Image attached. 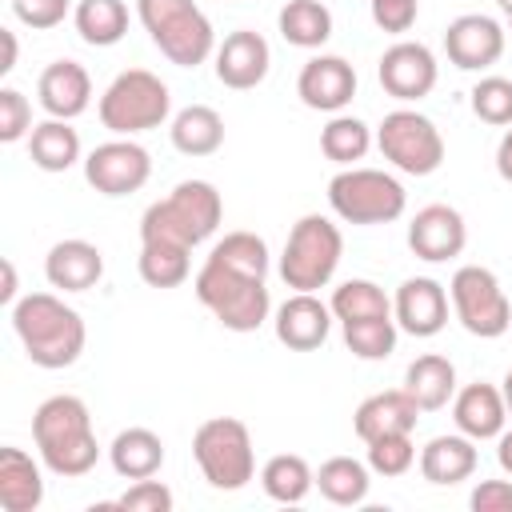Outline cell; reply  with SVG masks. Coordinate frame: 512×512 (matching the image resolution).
Returning <instances> with one entry per match:
<instances>
[{"label": "cell", "mask_w": 512, "mask_h": 512, "mask_svg": "<svg viewBox=\"0 0 512 512\" xmlns=\"http://www.w3.org/2000/svg\"><path fill=\"white\" fill-rule=\"evenodd\" d=\"M32 440H36V452H40L44 468L64 476V480L88 476L100 460V444H96V432H92V412L80 396H68V392L48 396L32 412Z\"/></svg>", "instance_id": "obj_1"}, {"label": "cell", "mask_w": 512, "mask_h": 512, "mask_svg": "<svg viewBox=\"0 0 512 512\" xmlns=\"http://www.w3.org/2000/svg\"><path fill=\"white\" fill-rule=\"evenodd\" d=\"M12 328L24 344V356L36 368H68L80 360L88 344V328L76 308H68L52 292H28L12 304Z\"/></svg>", "instance_id": "obj_2"}, {"label": "cell", "mask_w": 512, "mask_h": 512, "mask_svg": "<svg viewBox=\"0 0 512 512\" xmlns=\"http://www.w3.org/2000/svg\"><path fill=\"white\" fill-rule=\"evenodd\" d=\"M224 220V200L208 180H180L164 200L140 216V240H176L184 248L204 244Z\"/></svg>", "instance_id": "obj_3"}, {"label": "cell", "mask_w": 512, "mask_h": 512, "mask_svg": "<svg viewBox=\"0 0 512 512\" xmlns=\"http://www.w3.org/2000/svg\"><path fill=\"white\" fill-rule=\"evenodd\" d=\"M136 16L160 56H168L176 68H196L216 56L212 20L196 8V0H136Z\"/></svg>", "instance_id": "obj_4"}, {"label": "cell", "mask_w": 512, "mask_h": 512, "mask_svg": "<svg viewBox=\"0 0 512 512\" xmlns=\"http://www.w3.org/2000/svg\"><path fill=\"white\" fill-rule=\"evenodd\" d=\"M196 300L228 332H256L272 312L268 276H248L216 260H204V268L196 272Z\"/></svg>", "instance_id": "obj_5"}, {"label": "cell", "mask_w": 512, "mask_h": 512, "mask_svg": "<svg viewBox=\"0 0 512 512\" xmlns=\"http://www.w3.org/2000/svg\"><path fill=\"white\" fill-rule=\"evenodd\" d=\"M340 256H344V236L340 228L320 216V212H308L292 224L288 240H284V252H280V280L292 288V292H316L324 288L336 268H340Z\"/></svg>", "instance_id": "obj_6"}, {"label": "cell", "mask_w": 512, "mask_h": 512, "mask_svg": "<svg viewBox=\"0 0 512 512\" xmlns=\"http://www.w3.org/2000/svg\"><path fill=\"white\" fill-rule=\"evenodd\" d=\"M96 112H100V124H104L112 136L152 132V128H160V124L168 120V112H172V92H168V84H164L156 72H148V68H128V72H120V76L104 88Z\"/></svg>", "instance_id": "obj_7"}, {"label": "cell", "mask_w": 512, "mask_h": 512, "mask_svg": "<svg viewBox=\"0 0 512 512\" xmlns=\"http://www.w3.org/2000/svg\"><path fill=\"white\" fill-rule=\"evenodd\" d=\"M408 192L392 172L380 168H344L328 180V208L344 224H392L404 216Z\"/></svg>", "instance_id": "obj_8"}, {"label": "cell", "mask_w": 512, "mask_h": 512, "mask_svg": "<svg viewBox=\"0 0 512 512\" xmlns=\"http://www.w3.org/2000/svg\"><path fill=\"white\" fill-rule=\"evenodd\" d=\"M192 456L216 492H240L256 476L252 432L236 416H212L192 436Z\"/></svg>", "instance_id": "obj_9"}, {"label": "cell", "mask_w": 512, "mask_h": 512, "mask_svg": "<svg viewBox=\"0 0 512 512\" xmlns=\"http://www.w3.org/2000/svg\"><path fill=\"white\" fill-rule=\"evenodd\" d=\"M448 300H452V312L464 324V332H472L480 340H496L512 328V304L492 268H480V264L456 268L452 284H448Z\"/></svg>", "instance_id": "obj_10"}, {"label": "cell", "mask_w": 512, "mask_h": 512, "mask_svg": "<svg viewBox=\"0 0 512 512\" xmlns=\"http://www.w3.org/2000/svg\"><path fill=\"white\" fill-rule=\"evenodd\" d=\"M376 148L404 176H432L444 164V136H440V128L428 116L412 112V108H396V112H388L380 120Z\"/></svg>", "instance_id": "obj_11"}, {"label": "cell", "mask_w": 512, "mask_h": 512, "mask_svg": "<svg viewBox=\"0 0 512 512\" xmlns=\"http://www.w3.org/2000/svg\"><path fill=\"white\" fill-rule=\"evenodd\" d=\"M148 176H152V156L132 136L104 140L84 156V180L100 196H132L148 184Z\"/></svg>", "instance_id": "obj_12"}, {"label": "cell", "mask_w": 512, "mask_h": 512, "mask_svg": "<svg viewBox=\"0 0 512 512\" xmlns=\"http://www.w3.org/2000/svg\"><path fill=\"white\" fill-rule=\"evenodd\" d=\"M508 28L484 12H464L444 28V52L460 72H484L504 56Z\"/></svg>", "instance_id": "obj_13"}, {"label": "cell", "mask_w": 512, "mask_h": 512, "mask_svg": "<svg viewBox=\"0 0 512 512\" xmlns=\"http://www.w3.org/2000/svg\"><path fill=\"white\" fill-rule=\"evenodd\" d=\"M376 76H380V88L388 96H396V100L408 104V100H424L436 88L440 68H436V56H432L428 44H420V40H396L380 56Z\"/></svg>", "instance_id": "obj_14"}, {"label": "cell", "mask_w": 512, "mask_h": 512, "mask_svg": "<svg viewBox=\"0 0 512 512\" xmlns=\"http://www.w3.org/2000/svg\"><path fill=\"white\" fill-rule=\"evenodd\" d=\"M464 244H468V224L452 204H428L408 224V248H412V256H420L428 264L456 260L464 252Z\"/></svg>", "instance_id": "obj_15"}, {"label": "cell", "mask_w": 512, "mask_h": 512, "mask_svg": "<svg viewBox=\"0 0 512 512\" xmlns=\"http://www.w3.org/2000/svg\"><path fill=\"white\" fill-rule=\"evenodd\" d=\"M272 68V48L260 32L252 28H236L228 32L220 44H216V80L224 88H236V92H248L256 84H264Z\"/></svg>", "instance_id": "obj_16"}, {"label": "cell", "mask_w": 512, "mask_h": 512, "mask_svg": "<svg viewBox=\"0 0 512 512\" xmlns=\"http://www.w3.org/2000/svg\"><path fill=\"white\" fill-rule=\"evenodd\" d=\"M296 96L312 112H344L356 96V68L344 56H312L296 76Z\"/></svg>", "instance_id": "obj_17"}, {"label": "cell", "mask_w": 512, "mask_h": 512, "mask_svg": "<svg viewBox=\"0 0 512 512\" xmlns=\"http://www.w3.org/2000/svg\"><path fill=\"white\" fill-rule=\"evenodd\" d=\"M392 320L408 336H436L448 324V292L432 276H408L396 288L392 300Z\"/></svg>", "instance_id": "obj_18"}, {"label": "cell", "mask_w": 512, "mask_h": 512, "mask_svg": "<svg viewBox=\"0 0 512 512\" xmlns=\"http://www.w3.org/2000/svg\"><path fill=\"white\" fill-rule=\"evenodd\" d=\"M276 340L292 352H316L332 332V308L316 292H292L276 308Z\"/></svg>", "instance_id": "obj_19"}, {"label": "cell", "mask_w": 512, "mask_h": 512, "mask_svg": "<svg viewBox=\"0 0 512 512\" xmlns=\"http://www.w3.org/2000/svg\"><path fill=\"white\" fill-rule=\"evenodd\" d=\"M36 100L56 120H76L92 104V76L76 60H52L36 80Z\"/></svg>", "instance_id": "obj_20"}, {"label": "cell", "mask_w": 512, "mask_h": 512, "mask_svg": "<svg viewBox=\"0 0 512 512\" xmlns=\"http://www.w3.org/2000/svg\"><path fill=\"white\" fill-rule=\"evenodd\" d=\"M44 276L60 292H88L104 276V252L88 240H56L44 256Z\"/></svg>", "instance_id": "obj_21"}, {"label": "cell", "mask_w": 512, "mask_h": 512, "mask_svg": "<svg viewBox=\"0 0 512 512\" xmlns=\"http://www.w3.org/2000/svg\"><path fill=\"white\" fill-rule=\"evenodd\" d=\"M452 420L464 436L472 440H496L508 424V404H504V392L496 384H468L452 396Z\"/></svg>", "instance_id": "obj_22"}, {"label": "cell", "mask_w": 512, "mask_h": 512, "mask_svg": "<svg viewBox=\"0 0 512 512\" xmlns=\"http://www.w3.org/2000/svg\"><path fill=\"white\" fill-rule=\"evenodd\" d=\"M416 420H420L416 400L404 388H388V392H372L368 400H360V408L352 412V432L368 444L388 432H412Z\"/></svg>", "instance_id": "obj_23"}, {"label": "cell", "mask_w": 512, "mask_h": 512, "mask_svg": "<svg viewBox=\"0 0 512 512\" xmlns=\"http://www.w3.org/2000/svg\"><path fill=\"white\" fill-rule=\"evenodd\" d=\"M480 464V452H476V440L456 432V436H432L424 448H420V476L428 484H460L476 472Z\"/></svg>", "instance_id": "obj_24"}, {"label": "cell", "mask_w": 512, "mask_h": 512, "mask_svg": "<svg viewBox=\"0 0 512 512\" xmlns=\"http://www.w3.org/2000/svg\"><path fill=\"white\" fill-rule=\"evenodd\" d=\"M44 504L40 464L24 448H0V508L4 512H36Z\"/></svg>", "instance_id": "obj_25"}, {"label": "cell", "mask_w": 512, "mask_h": 512, "mask_svg": "<svg viewBox=\"0 0 512 512\" xmlns=\"http://www.w3.org/2000/svg\"><path fill=\"white\" fill-rule=\"evenodd\" d=\"M404 392L416 400L420 412H440L456 396V368L440 352H424L404 372Z\"/></svg>", "instance_id": "obj_26"}, {"label": "cell", "mask_w": 512, "mask_h": 512, "mask_svg": "<svg viewBox=\"0 0 512 512\" xmlns=\"http://www.w3.org/2000/svg\"><path fill=\"white\" fill-rule=\"evenodd\" d=\"M108 464L124 480H148L164 464V440L152 428H124L108 444Z\"/></svg>", "instance_id": "obj_27"}, {"label": "cell", "mask_w": 512, "mask_h": 512, "mask_svg": "<svg viewBox=\"0 0 512 512\" xmlns=\"http://www.w3.org/2000/svg\"><path fill=\"white\" fill-rule=\"evenodd\" d=\"M172 148L184 156H212L224 144V116L208 104H188L172 116Z\"/></svg>", "instance_id": "obj_28"}, {"label": "cell", "mask_w": 512, "mask_h": 512, "mask_svg": "<svg viewBox=\"0 0 512 512\" xmlns=\"http://www.w3.org/2000/svg\"><path fill=\"white\" fill-rule=\"evenodd\" d=\"M28 156L40 172H68L80 160V132L68 120L48 116L28 132Z\"/></svg>", "instance_id": "obj_29"}, {"label": "cell", "mask_w": 512, "mask_h": 512, "mask_svg": "<svg viewBox=\"0 0 512 512\" xmlns=\"http://www.w3.org/2000/svg\"><path fill=\"white\" fill-rule=\"evenodd\" d=\"M368 472H372V468H368L364 460H356V456H332V460L320 464L316 488H320V496H324L328 504L356 508V504L368 500V488H372Z\"/></svg>", "instance_id": "obj_30"}, {"label": "cell", "mask_w": 512, "mask_h": 512, "mask_svg": "<svg viewBox=\"0 0 512 512\" xmlns=\"http://www.w3.org/2000/svg\"><path fill=\"white\" fill-rule=\"evenodd\" d=\"M72 24H76L84 44L112 48L128 32V4L124 0H80L72 12Z\"/></svg>", "instance_id": "obj_31"}, {"label": "cell", "mask_w": 512, "mask_h": 512, "mask_svg": "<svg viewBox=\"0 0 512 512\" xmlns=\"http://www.w3.org/2000/svg\"><path fill=\"white\" fill-rule=\"evenodd\" d=\"M192 248L176 244V240H140V280L148 288H176L188 280L192 272V260H188Z\"/></svg>", "instance_id": "obj_32"}, {"label": "cell", "mask_w": 512, "mask_h": 512, "mask_svg": "<svg viewBox=\"0 0 512 512\" xmlns=\"http://www.w3.org/2000/svg\"><path fill=\"white\" fill-rule=\"evenodd\" d=\"M260 488L268 492V500L276 504H300L312 488H316V472L308 468L304 456L296 452H280L260 468Z\"/></svg>", "instance_id": "obj_33"}, {"label": "cell", "mask_w": 512, "mask_h": 512, "mask_svg": "<svg viewBox=\"0 0 512 512\" xmlns=\"http://www.w3.org/2000/svg\"><path fill=\"white\" fill-rule=\"evenodd\" d=\"M276 24L292 48H320L332 36V12L320 0H288L280 8Z\"/></svg>", "instance_id": "obj_34"}, {"label": "cell", "mask_w": 512, "mask_h": 512, "mask_svg": "<svg viewBox=\"0 0 512 512\" xmlns=\"http://www.w3.org/2000/svg\"><path fill=\"white\" fill-rule=\"evenodd\" d=\"M328 308H332V316L340 324H348V320H372V316H392V300L384 296V288L376 280H364V276L344 280L332 292Z\"/></svg>", "instance_id": "obj_35"}, {"label": "cell", "mask_w": 512, "mask_h": 512, "mask_svg": "<svg viewBox=\"0 0 512 512\" xmlns=\"http://www.w3.org/2000/svg\"><path fill=\"white\" fill-rule=\"evenodd\" d=\"M372 148V128L360 120V116H332L320 132V152L344 168H352L356 160H364Z\"/></svg>", "instance_id": "obj_36"}, {"label": "cell", "mask_w": 512, "mask_h": 512, "mask_svg": "<svg viewBox=\"0 0 512 512\" xmlns=\"http://www.w3.org/2000/svg\"><path fill=\"white\" fill-rule=\"evenodd\" d=\"M396 320L392 316H372V320H348L344 324V348L356 360H388L396 352Z\"/></svg>", "instance_id": "obj_37"}, {"label": "cell", "mask_w": 512, "mask_h": 512, "mask_svg": "<svg viewBox=\"0 0 512 512\" xmlns=\"http://www.w3.org/2000/svg\"><path fill=\"white\" fill-rule=\"evenodd\" d=\"M208 260L228 264V268L248 272V276H268V244L256 232H228L224 240L212 244Z\"/></svg>", "instance_id": "obj_38"}, {"label": "cell", "mask_w": 512, "mask_h": 512, "mask_svg": "<svg viewBox=\"0 0 512 512\" xmlns=\"http://www.w3.org/2000/svg\"><path fill=\"white\" fill-rule=\"evenodd\" d=\"M468 104H472V112H476L484 124L508 128V124H512V80H504V76H484V80H476L472 92H468Z\"/></svg>", "instance_id": "obj_39"}, {"label": "cell", "mask_w": 512, "mask_h": 512, "mask_svg": "<svg viewBox=\"0 0 512 512\" xmlns=\"http://www.w3.org/2000/svg\"><path fill=\"white\" fill-rule=\"evenodd\" d=\"M416 464V448H412V432H388L368 440V468L376 476H404Z\"/></svg>", "instance_id": "obj_40"}, {"label": "cell", "mask_w": 512, "mask_h": 512, "mask_svg": "<svg viewBox=\"0 0 512 512\" xmlns=\"http://www.w3.org/2000/svg\"><path fill=\"white\" fill-rule=\"evenodd\" d=\"M32 104L20 88H0V140L4 144H16L32 132Z\"/></svg>", "instance_id": "obj_41"}, {"label": "cell", "mask_w": 512, "mask_h": 512, "mask_svg": "<svg viewBox=\"0 0 512 512\" xmlns=\"http://www.w3.org/2000/svg\"><path fill=\"white\" fill-rule=\"evenodd\" d=\"M116 508H124V512H172V504H176V496H172V488L168 484H160V480H136L124 496H116L112 500Z\"/></svg>", "instance_id": "obj_42"}, {"label": "cell", "mask_w": 512, "mask_h": 512, "mask_svg": "<svg viewBox=\"0 0 512 512\" xmlns=\"http://www.w3.org/2000/svg\"><path fill=\"white\" fill-rule=\"evenodd\" d=\"M72 0H12V12L20 24H28L32 32H48L56 24H64Z\"/></svg>", "instance_id": "obj_43"}, {"label": "cell", "mask_w": 512, "mask_h": 512, "mask_svg": "<svg viewBox=\"0 0 512 512\" xmlns=\"http://www.w3.org/2000/svg\"><path fill=\"white\" fill-rule=\"evenodd\" d=\"M368 8H372L376 28H380V32H392V36L408 32V28L416 24V12H420L416 0H372Z\"/></svg>", "instance_id": "obj_44"}, {"label": "cell", "mask_w": 512, "mask_h": 512, "mask_svg": "<svg viewBox=\"0 0 512 512\" xmlns=\"http://www.w3.org/2000/svg\"><path fill=\"white\" fill-rule=\"evenodd\" d=\"M468 504L472 512H512V480H480Z\"/></svg>", "instance_id": "obj_45"}, {"label": "cell", "mask_w": 512, "mask_h": 512, "mask_svg": "<svg viewBox=\"0 0 512 512\" xmlns=\"http://www.w3.org/2000/svg\"><path fill=\"white\" fill-rule=\"evenodd\" d=\"M496 172H500V180L512 184V124H508V132L496 144Z\"/></svg>", "instance_id": "obj_46"}, {"label": "cell", "mask_w": 512, "mask_h": 512, "mask_svg": "<svg viewBox=\"0 0 512 512\" xmlns=\"http://www.w3.org/2000/svg\"><path fill=\"white\" fill-rule=\"evenodd\" d=\"M496 460H500V468L512 476V428H504V432L496 436Z\"/></svg>", "instance_id": "obj_47"}, {"label": "cell", "mask_w": 512, "mask_h": 512, "mask_svg": "<svg viewBox=\"0 0 512 512\" xmlns=\"http://www.w3.org/2000/svg\"><path fill=\"white\" fill-rule=\"evenodd\" d=\"M0 40H4V60H0V72L8 76V72L16 68V32H8V28H0Z\"/></svg>", "instance_id": "obj_48"}, {"label": "cell", "mask_w": 512, "mask_h": 512, "mask_svg": "<svg viewBox=\"0 0 512 512\" xmlns=\"http://www.w3.org/2000/svg\"><path fill=\"white\" fill-rule=\"evenodd\" d=\"M0 268H4V288H0V304H8V308H12V304H16V268H12V260H4Z\"/></svg>", "instance_id": "obj_49"}, {"label": "cell", "mask_w": 512, "mask_h": 512, "mask_svg": "<svg viewBox=\"0 0 512 512\" xmlns=\"http://www.w3.org/2000/svg\"><path fill=\"white\" fill-rule=\"evenodd\" d=\"M500 384H504L500 392H504V404H508V416H512V368L504 372V380H500Z\"/></svg>", "instance_id": "obj_50"}, {"label": "cell", "mask_w": 512, "mask_h": 512, "mask_svg": "<svg viewBox=\"0 0 512 512\" xmlns=\"http://www.w3.org/2000/svg\"><path fill=\"white\" fill-rule=\"evenodd\" d=\"M496 4H500V12H504V16H512V0H496Z\"/></svg>", "instance_id": "obj_51"}, {"label": "cell", "mask_w": 512, "mask_h": 512, "mask_svg": "<svg viewBox=\"0 0 512 512\" xmlns=\"http://www.w3.org/2000/svg\"><path fill=\"white\" fill-rule=\"evenodd\" d=\"M508 36H512V16H508Z\"/></svg>", "instance_id": "obj_52"}, {"label": "cell", "mask_w": 512, "mask_h": 512, "mask_svg": "<svg viewBox=\"0 0 512 512\" xmlns=\"http://www.w3.org/2000/svg\"><path fill=\"white\" fill-rule=\"evenodd\" d=\"M368 4H372V0H368Z\"/></svg>", "instance_id": "obj_53"}]
</instances>
